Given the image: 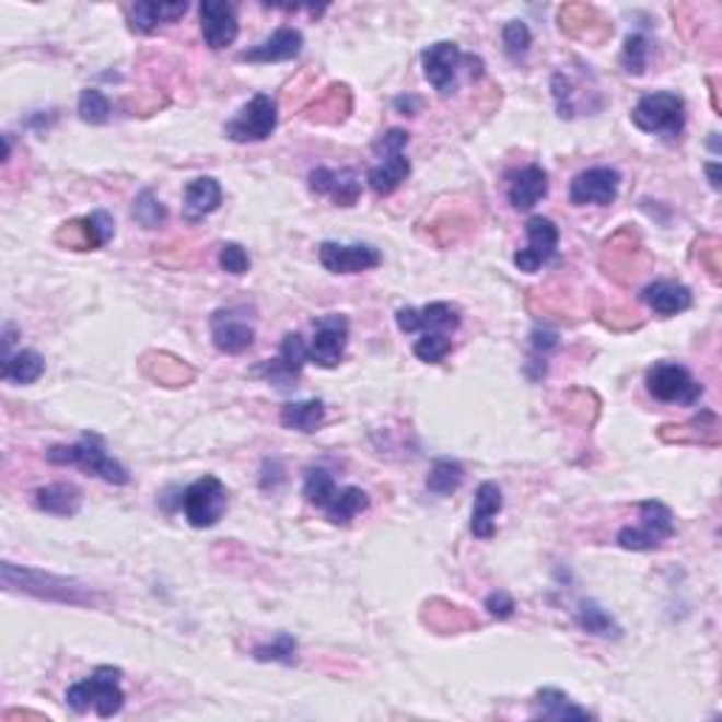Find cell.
I'll use <instances>...</instances> for the list:
<instances>
[{"mask_svg": "<svg viewBox=\"0 0 722 722\" xmlns=\"http://www.w3.org/2000/svg\"><path fill=\"white\" fill-rule=\"evenodd\" d=\"M302 497H305L308 505H314V509H319L322 514L328 516V522H334V525H350L361 511L370 509L368 491L356 489V486L339 489L330 471L319 466H311L305 471Z\"/></svg>", "mask_w": 722, "mask_h": 722, "instance_id": "obj_1", "label": "cell"}, {"mask_svg": "<svg viewBox=\"0 0 722 722\" xmlns=\"http://www.w3.org/2000/svg\"><path fill=\"white\" fill-rule=\"evenodd\" d=\"M68 709L77 714H88L94 709L102 720L119 714L125 709V691H121V669L116 666H100L94 675L82 677L66 691Z\"/></svg>", "mask_w": 722, "mask_h": 722, "instance_id": "obj_2", "label": "cell"}, {"mask_svg": "<svg viewBox=\"0 0 722 722\" xmlns=\"http://www.w3.org/2000/svg\"><path fill=\"white\" fill-rule=\"evenodd\" d=\"M48 463L54 466H77L88 475L102 477L105 482H114V486H128L130 475L128 468L121 466L116 457H110L105 452V443L100 435H82L80 441L71 443V446H51L46 452Z\"/></svg>", "mask_w": 722, "mask_h": 722, "instance_id": "obj_3", "label": "cell"}, {"mask_svg": "<svg viewBox=\"0 0 722 722\" xmlns=\"http://www.w3.org/2000/svg\"><path fill=\"white\" fill-rule=\"evenodd\" d=\"M409 144V133L401 128H393L387 133H382V139L375 141V153L382 155V164L370 167L368 184L379 198H387L395 189L401 187L404 180L412 173V164L404 155Z\"/></svg>", "mask_w": 722, "mask_h": 722, "instance_id": "obj_4", "label": "cell"}, {"mask_svg": "<svg viewBox=\"0 0 722 722\" xmlns=\"http://www.w3.org/2000/svg\"><path fill=\"white\" fill-rule=\"evenodd\" d=\"M632 121L643 133L680 139L686 130V100L672 91H655V94L641 96V102L632 107Z\"/></svg>", "mask_w": 722, "mask_h": 722, "instance_id": "obj_5", "label": "cell"}, {"mask_svg": "<svg viewBox=\"0 0 722 722\" xmlns=\"http://www.w3.org/2000/svg\"><path fill=\"white\" fill-rule=\"evenodd\" d=\"M229 505V491L221 480L214 475H203L195 482H189L184 494H180V511H184V520L193 525V528H214L218 522L223 520Z\"/></svg>", "mask_w": 722, "mask_h": 722, "instance_id": "obj_6", "label": "cell"}, {"mask_svg": "<svg viewBox=\"0 0 722 722\" xmlns=\"http://www.w3.org/2000/svg\"><path fill=\"white\" fill-rule=\"evenodd\" d=\"M3 584L9 590H23L37 598H48V602H66V604H91L94 595H88L82 587H71L68 579H57L43 570H21L12 562L3 564Z\"/></svg>", "mask_w": 722, "mask_h": 722, "instance_id": "obj_7", "label": "cell"}, {"mask_svg": "<svg viewBox=\"0 0 722 722\" xmlns=\"http://www.w3.org/2000/svg\"><path fill=\"white\" fill-rule=\"evenodd\" d=\"M647 389L649 395L661 404H691L700 401L702 384L683 364H672V361H657L655 368L647 370Z\"/></svg>", "mask_w": 722, "mask_h": 722, "instance_id": "obj_8", "label": "cell"}, {"mask_svg": "<svg viewBox=\"0 0 722 722\" xmlns=\"http://www.w3.org/2000/svg\"><path fill=\"white\" fill-rule=\"evenodd\" d=\"M641 525L638 528L618 531V545L624 550H655L663 542L675 534V514L663 502L643 500L641 505Z\"/></svg>", "mask_w": 722, "mask_h": 722, "instance_id": "obj_9", "label": "cell"}, {"mask_svg": "<svg viewBox=\"0 0 722 722\" xmlns=\"http://www.w3.org/2000/svg\"><path fill=\"white\" fill-rule=\"evenodd\" d=\"M277 130V102L268 94H257L241 107V114L226 121V139L234 144H248V141H266Z\"/></svg>", "mask_w": 722, "mask_h": 722, "instance_id": "obj_10", "label": "cell"}, {"mask_svg": "<svg viewBox=\"0 0 722 722\" xmlns=\"http://www.w3.org/2000/svg\"><path fill=\"white\" fill-rule=\"evenodd\" d=\"M477 57H471V54H463L457 43H449V40L435 43V46H429L427 51L421 54L423 77H427L429 85L435 88L441 96L455 94L463 66H471Z\"/></svg>", "mask_w": 722, "mask_h": 722, "instance_id": "obj_11", "label": "cell"}, {"mask_svg": "<svg viewBox=\"0 0 722 722\" xmlns=\"http://www.w3.org/2000/svg\"><path fill=\"white\" fill-rule=\"evenodd\" d=\"M350 339V322L345 314H325L314 322V341L308 348V359L316 368L334 370L345 359Z\"/></svg>", "mask_w": 722, "mask_h": 722, "instance_id": "obj_12", "label": "cell"}, {"mask_svg": "<svg viewBox=\"0 0 722 722\" xmlns=\"http://www.w3.org/2000/svg\"><path fill=\"white\" fill-rule=\"evenodd\" d=\"M525 232H528V246L520 248L514 255V266L525 275H534L542 266H548L556 257V248H559V229L550 218H542L534 214L525 223Z\"/></svg>", "mask_w": 722, "mask_h": 722, "instance_id": "obj_13", "label": "cell"}, {"mask_svg": "<svg viewBox=\"0 0 722 722\" xmlns=\"http://www.w3.org/2000/svg\"><path fill=\"white\" fill-rule=\"evenodd\" d=\"M319 263L330 275H361L382 266V252L368 243H322Z\"/></svg>", "mask_w": 722, "mask_h": 722, "instance_id": "obj_14", "label": "cell"}, {"mask_svg": "<svg viewBox=\"0 0 722 722\" xmlns=\"http://www.w3.org/2000/svg\"><path fill=\"white\" fill-rule=\"evenodd\" d=\"M621 189V175L613 167L584 170L570 184V203L573 207H609L616 203Z\"/></svg>", "mask_w": 722, "mask_h": 722, "instance_id": "obj_15", "label": "cell"}, {"mask_svg": "<svg viewBox=\"0 0 722 722\" xmlns=\"http://www.w3.org/2000/svg\"><path fill=\"white\" fill-rule=\"evenodd\" d=\"M395 325L401 334H449L461 328V308L449 302H432L423 308H398L395 311Z\"/></svg>", "mask_w": 722, "mask_h": 722, "instance_id": "obj_16", "label": "cell"}, {"mask_svg": "<svg viewBox=\"0 0 722 722\" xmlns=\"http://www.w3.org/2000/svg\"><path fill=\"white\" fill-rule=\"evenodd\" d=\"M198 18H201V32L203 40L212 51L229 48L237 34H241V23H237V9L223 0H203L198 7Z\"/></svg>", "mask_w": 722, "mask_h": 722, "instance_id": "obj_17", "label": "cell"}, {"mask_svg": "<svg viewBox=\"0 0 722 722\" xmlns=\"http://www.w3.org/2000/svg\"><path fill=\"white\" fill-rule=\"evenodd\" d=\"M308 187L314 195H325L336 207H353L361 198V178L356 170L316 167L308 175Z\"/></svg>", "mask_w": 722, "mask_h": 722, "instance_id": "obj_18", "label": "cell"}, {"mask_svg": "<svg viewBox=\"0 0 722 722\" xmlns=\"http://www.w3.org/2000/svg\"><path fill=\"white\" fill-rule=\"evenodd\" d=\"M114 237V218L105 209L85 214L80 221H71L60 229L57 241L68 243V248L74 252H88V248H102Z\"/></svg>", "mask_w": 722, "mask_h": 722, "instance_id": "obj_19", "label": "cell"}, {"mask_svg": "<svg viewBox=\"0 0 722 722\" xmlns=\"http://www.w3.org/2000/svg\"><path fill=\"white\" fill-rule=\"evenodd\" d=\"M308 359V345L300 334H286L280 345V356L271 361H266L263 368H257V373L266 375L268 382L277 384V387H291V384L300 379L302 368H305Z\"/></svg>", "mask_w": 722, "mask_h": 722, "instance_id": "obj_20", "label": "cell"}, {"mask_svg": "<svg viewBox=\"0 0 722 722\" xmlns=\"http://www.w3.org/2000/svg\"><path fill=\"white\" fill-rule=\"evenodd\" d=\"M209 325H212L214 348L221 350V353L237 356L255 345V328L246 319H241V316H234L232 311H214Z\"/></svg>", "mask_w": 722, "mask_h": 722, "instance_id": "obj_21", "label": "cell"}, {"mask_svg": "<svg viewBox=\"0 0 722 722\" xmlns=\"http://www.w3.org/2000/svg\"><path fill=\"white\" fill-rule=\"evenodd\" d=\"M302 46H305V37L296 28H277L271 37L260 43V46L248 48V51L241 54L243 62H288L296 60L302 54Z\"/></svg>", "mask_w": 722, "mask_h": 722, "instance_id": "obj_22", "label": "cell"}, {"mask_svg": "<svg viewBox=\"0 0 722 722\" xmlns=\"http://www.w3.org/2000/svg\"><path fill=\"white\" fill-rule=\"evenodd\" d=\"M548 195V173L539 164H528L520 173L511 175L509 201L516 212H528Z\"/></svg>", "mask_w": 722, "mask_h": 722, "instance_id": "obj_23", "label": "cell"}, {"mask_svg": "<svg viewBox=\"0 0 722 722\" xmlns=\"http://www.w3.org/2000/svg\"><path fill=\"white\" fill-rule=\"evenodd\" d=\"M641 300L647 302L649 308L655 311L657 316H677V314H683V311L691 308L695 296H691L689 288L680 286V282L657 280V282H652V286L643 288Z\"/></svg>", "mask_w": 722, "mask_h": 722, "instance_id": "obj_24", "label": "cell"}, {"mask_svg": "<svg viewBox=\"0 0 722 722\" xmlns=\"http://www.w3.org/2000/svg\"><path fill=\"white\" fill-rule=\"evenodd\" d=\"M221 203H223L221 184L214 178H209V175L189 180L187 189H184V214H187V221H201L207 214L218 212Z\"/></svg>", "mask_w": 722, "mask_h": 722, "instance_id": "obj_25", "label": "cell"}, {"mask_svg": "<svg viewBox=\"0 0 722 722\" xmlns=\"http://www.w3.org/2000/svg\"><path fill=\"white\" fill-rule=\"evenodd\" d=\"M502 511V491L497 482H482L471 509V534L477 539H491L497 534V514Z\"/></svg>", "mask_w": 722, "mask_h": 722, "instance_id": "obj_26", "label": "cell"}, {"mask_svg": "<svg viewBox=\"0 0 722 722\" xmlns=\"http://www.w3.org/2000/svg\"><path fill=\"white\" fill-rule=\"evenodd\" d=\"M187 14V3H136L130 7V28L139 34H153L161 26L180 21Z\"/></svg>", "mask_w": 722, "mask_h": 722, "instance_id": "obj_27", "label": "cell"}, {"mask_svg": "<svg viewBox=\"0 0 722 722\" xmlns=\"http://www.w3.org/2000/svg\"><path fill=\"white\" fill-rule=\"evenodd\" d=\"M34 505L51 516H77L82 509V491L71 482H54L34 491Z\"/></svg>", "mask_w": 722, "mask_h": 722, "instance_id": "obj_28", "label": "cell"}, {"mask_svg": "<svg viewBox=\"0 0 722 722\" xmlns=\"http://www.w3.org/2000/svg\"><path fill=\"white\" fill-rule=\"evenodd\" d=\"M46 373V359L37 350H18V353L3 356L0 364V379L9 384H34Z\"/></svg>", "mask_w": 722, "mask_h": 722, "instance_id": "obj_29", "label": "cell"}, {"mask_svg": "<svg viewBox=\"0 0 722 722\" xmlns=\"http://www.w3.org/2000/svg\"><path fill=\"white\" fill-rule=\"evenodd\" d=\"M536 717H545V720H590V711L575 706L564 691L559 689H539L536 691Z\"/></svg>", "mask_w": 722, "mask_h": 722, "instance_id": "obj_30", "label": "cell"}, {"mask_svg": "<svg viewBox=\"0 0 722 722\" xmlns=\"http://www.w3.org/2000/svg\"><path fill=\"white\" fill-rule=\"evenodd\" d=\"M325 421V404L319 398H308V401H291L282 407L280 423L294 432H316Z\"/></svg>", "mask_w": 722, "mask_h": 722, "instance_id": "obj_31", "label": "cell"}, {"mask_svg": "<svg viewBox=\"0 0 722 722\" xmlns=\"http://www.w3.org/2000/svg\"><path fill=\"white\" fill-rule=\"evenodd\" d=\"M463 486V466L457 461H435L429 468L427 489L438 497L455 494Z\"/></svg>", "mask_w": 722, "mask_h": 722, "instance_id": "obj_32", "label": "cell"}, {"mask_svg": "<svg viewBox=\"0 0 722 722\" xmlns=\"http://www.w3.org/2000/svg\"><path fill=\"white\" fill-rule=\"evenodd\" d=\"M110 114H114V107H110V100L102 94L100 88H85L80 94V119L88 121V125H107L110 121Z\"/></svg>", "mask_w": 722, "mask_h": 722, "instance_id": "obj_33", "label": "cell"}, {"mask_svg": "<svg viewBox=\"0 0 722 722\" xmlns=\"http://www.w3.org/2000/svg\"><path fill=\"white\" fill-rule=\"evenodd\" d=\"M531 40H534V37H531V28L525 21H511L502 28V46H505L509 60H525L531 51Z\"/></svg>", "mask_w": 722, "mask_h": 722, "instance_id": "obj_34", "label": "cell"}, {"mask_svg": "<svg viewBox=\"0 0 722 722\" xmlns=\"http://www.w3.org/2000/svg\"><path fill=\"white\" fill-rule=\"evenodd\" d=\"M133 218L144 229H159L161 223L167 221V209H164V203L155 198L153 189H144L133 203Z\"/></svg>", "mask_w": 722, "mask_h": 722, "instance_id": "obj_35", "label": "cell"}, {"mask_svg": "<svg viewBox=\"0 0 722 722\" xmlns=\"http://www.w3.org/2000/svg\"><path fill=\"white\" fill-rule=\"evenodd\" d=\"M412 353L427 364H441L449 353H452V339L446 334H423L415 341Z\"/></svg>", "mask_w": 722, "mask_h": 722, "instance_id": "obj_36", "label": "cell"}, {"mask_svg": "<svg viewBox=\"0 0 722 722\" xmlns=\"http://www.w3.org/2000/svg\"><path fill=\"white\" fill-rule=\"evenodd\" d=\"M647 57H649V40L643 34H629L627 43H624V71L632 77H641L643 68H647Z\"/></svg>", "mask_w": 722, "mask_h": 722, "instance_id": "obj_37", "label": "cell"}, {"mask_svg": "<svg viewBox=\"0 0 722 722\" xmlns=\"http://www.w3.org/2000/svg\"><path fill=\"white\" fill-rule=\"evenodd\" d=\"M257 661H277V663H294L296 657V641L288 632H280L271 643H263L255 649Z\"/></svg>", "mask_w": 722, "mask_h": 722, "instance_id": "obj_38", "label": "cell"}, {"mask_svg": "<svg viewBox=\"0 0 722 722\" xmlns=\"http://www.w3.org/2000/svg\"><path fill=\"white\" fill-rule=\"evenodd\" d=\"M579 624H582V629L593 632V636H609V632H618L613 618L593 602H584L582 607H579Z\"/></svg>", "mask_w": 722, "mask_h": 722, "instance_id": "obj_39", "label": "cell"}, {"mask_svg": "<svg viewBox=\"0 0 722 722\" xmlns=\"http://www.w3.org/2000/svg\"><path fill=\"white\" fill-rule=\"evenodd\" d=\"M218 263L226 275L243 277L252 268V260H248V252L241 246V243H223L221 255H218Z\"/></svg>", "mask_w": 722, "mask_h": 722, "instance_id": "obj_40", "label": "cell"}, {"mask_svg": "<svg viewBox=\"0 0 722 722\" xmlns=\"http://www.w3.org/2000/svg\"><path fill=\"white\" fill-rule=\"evenodd\" d=\"M486 609H489V616L497 618V621H509V618L514 616L516 604L509 593L497 590V593H491L489 598H486Z\"/></svg>", "mask_w": 722, "mask_h": 722, "instance_id": "obj_41", "label": "cell"}, {"mask_svg": "<svg viewBox=\"0 0 722 722\" xmlns=\"http://www.w3.org/2000/svg\"><path fill=\"white\" fill-rule=\"evenodd\" d=\"M706 170H709V175H711V187L720 189V178H717V170H720V167H717V164H709Z\"/></svg>", "mask_w": 722, "mask_h": 722, "instance_id": "obj_42", "label": "cell"}]
</instances>
